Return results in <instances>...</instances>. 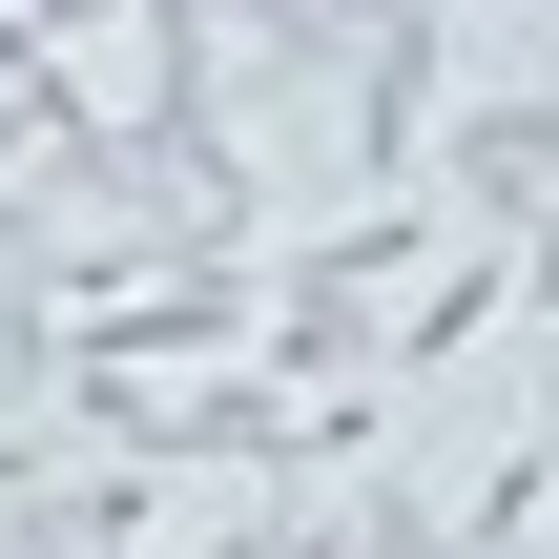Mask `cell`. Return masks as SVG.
<instances>
[{"mask_svg":"<svg viewBox=\"0 0 559 559\" xmlns=\"http://www.w3.org/2000/svg\"><path fill=\"white\" fill-rule=\"evenodd\" d=\"M415 187H436V228H498V249H519L559 207V83H436Z\"/></svg>","mask_w":559,"mask_h":559,"instance_id":"6da1fadb","label":"cell"}]
</instances>
